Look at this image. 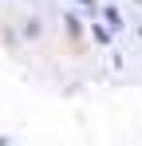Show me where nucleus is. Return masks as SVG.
<instances>
[{
	"label": "nucleus",
	"instance_id": "1",
	"mask_svg": "<svg viewBox=\"0 0 142 146\" xmlns=\"http://www.w3.org/2000/svg\"><path fill=\"white\" fill-rule=\"evenodd\" d=\"M91 40L99 44V48H111V44H115V28H111V24H99V20H91Z\"/></svg>",
	"mask_w": 142,
	"mask_h": 146
},
{
	"label": "nucleus",
	"instance_id": "2",
	"mask_svg": "<svg viewBox=\"0 0 142 146\" xmlns=\"http://www.w3.org/2000/svg\"><path fill=\"white\" fill-rule=\"evenodd\" d=\"M103 24H111L115 32L126 28V16H122V8H118V4H103Z\"/></svg>",
	"mask_w": 142,
	"mask_h": 146
},
{
	"label": "nucleus",
	"instance_id": "3",
	"mask_svg": "<svg viewBox=\"0 0 142 146\" xmlns=\"http://www.w3.org/2000/svg\"><path fill=\"white\" fill-rule=\"evenodd\" d=\"M0 146H8V138H0Z\"/></svg>",
	"mask_w": 142,
	"mask_h": 146
},
{
	"label": "nucleus",
	"instance_id": "4",
	"mask_svg": "<svg viewBox=\"0 0 142 146\" xmlns=\"http://www.w3.org/2000/svg\"><path fill=\"white\" fill-rule=\"evenodd\" d=\"M138 40H142V28H138Z\"/></svg>",
	"mask_w": 142,
	"mask_h": 146
}]
</instances>
